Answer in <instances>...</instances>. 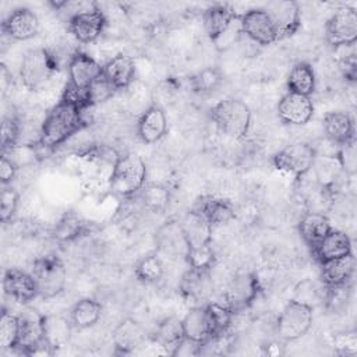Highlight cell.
Returning <instances> with one entry per match:
<instances>
[{"label":"cell","instance_id":"obj_14","mask_svg":"<svg viewBox=\"0 0 357 357\" xmlns=\"http://www.w3.org/2000/svg\"><path fill=\"white\" fill-rule=\"evenodd\" d=\"M314 114V105L310 96L287 92L278 103V117L289 126H303Z\"/></svg>","mask_w":357,"mask_h":357},{"label":"cell","instance_id":"obj_4","mask_svg":"<svg viewBox=\"0 0 357 357\" xmlns=\"http://www.w3.org/2000/svg\"><path fill=\"white\" fill-rule=\"evenodd\" d=\"M146 166L135 153L120 156L109 180L110 190L120 197H131L145 185Z\"/></svg>","mask_w":357,"mask_h":357},{"label":"cell","instance_id":"obj_36","mask_svg":"<svg viewBox=\"0 0 357 357\" xmlns=\"http://www.w3.org/2000/svg\"><path fill=\"white\" fill-rule=\"evenodd\" d=\"M205 307H206V314L211 325L212 337L229 332L231 325V318H233V312L230 311V308L219 303H209Z\"/></svg>","mask_w":357,"mask_h":357},{"label":"cell","instance_id":"obj_38","mask_svg":"<svg viewBox=\"0 0 357 357\" xmlns=\"http://www.w3.org/2000/svg\"><path fill=\"white\" fill-rule=\"evenodd\" d=\"M134 273H135L137 279H139L141 282L153 283V282L159 280L163 275V262L158 257V254L145 255L135 265Z\"/></svg>","mask_w":357,"mask_h":357},{"label":"cell","instance_id":"obj_39","mask_svg":"<svg viewBox=\"0 0 357 357\" xmlns=\"http://www.w3.org/2000/svg\"><path fill=\"white\" fill-rule=\"evenodd\" d=\"M222 79H223V77L218 68L208 67V68L201 70L195 75H192L190 82L195 92L206 95V93L213 92L222 84Z\"/></svg>","mask_w":357,"mask_h":357},{"label":"cell","instance_id":"obj_46","mask_svg":"<svg viewBox=\"0 0 357 357\" xmlns=\"http://www.w3.org/2000/svg\"><path fill=\"white\" fill-rule=\"evenodd\" d=\"M89 99H91V105H98L100 102H105L107 99H110L114 93V88L106 81V78L103 77V74L89 86Z\"/></svg>","mask_w":357,"mask_h":357},{"label":"cell","instance_id":"obj_33","mask_svg":"<svg viewBox=\"0 0 357 357\" xmlns=\"http://www.w3.org/2000/svg\"><path fill=\"white\" fill-rule=\"evenodd\" d=\"M102 314V305L95 298H82L77 301L70 311V321L74 328L85 329L95 325Z\"/></svg>","mask_w":357,"mask_h":357},{"label":"cell","instance_id":"obj_32","mask_svg":"<svg viewBox=\"0 0 357 357\" xmlns=\"http://www.w3.org/2000/svg\"><path fill=\"white\" fill-rule=\"evenodd\" d=\"M190 248L211 243L212 226L194 212H188L180 222Z\"/></svg>","mask_w":357,"mask_h":357},{"label":"cell","instance_id":"obj_20","mask_svg":"<svg viewBox=\"0 0 357 357\" xmlns=\"http://www.w3.org/2000/svg\"><path fill=\"white\" fill-rule=\"evenodd\" d=\"M135 71L137 67L134 60L124 53H119L103 66L102 74L106 81L117 91L127 89L134 84Z\"/></svg>","mask_w":357,"mask_h":357},{"label":"cell","instance_id":"obj_12","mask_svg":"<svg viewBox=\"0 0 357 357\" xmlns=\"http://www.w3.org/2000/svg\"><path fill=\"white\" fill-rule=\"evenodd\" d=\"M155 244L159 252L170 258H185L190 250L181 223L174 219L165 222L156 230Z\"/></svg>","mask_w":357,"mask_h":357},{"label":"cell","instance_id":"obj_23","mask_svg":"<svg viewBox=\"0 0 357 357\" xmlns=\"http://www.w3.org/2000/svg\"><path fill=\"white\" fill-rule=\"evenodd\" d=\"M354 268H356V259L350 252L347 255L321 262V276L326 287L337 286V284L347 283L351 279L354 273Z\"/></svg>","mask_w":357,"mask_h":357},{"label":"cell","instance_id":"obj_35","mask_svg":"<svg viewBox=\"0 0 357 357\" xmlns=\"http://www.w3.org/2000/svg\"><path fill=\"white\" fill-rule=\"evenodd\" d=\"M86 231V222L78 215L66 213L54 229V237L60 241H73Z\"/></svg>","mask_w":357,"mask_h":357},{"label":"cell","instance_id":"obj_18","mask_svg":"<svg viewBox=\"0 0 357 357\" xmlns=\"http://www.w3.org/2000/svg\"><path fill=\"white\" fill-rule=\"evenodd\" d=\"M167 131V119L165 110L156 105H149L138 117L137 132L144 144H155L165 137Z\"/></svg>","mask_w":357,"mask_h":357},{"label":"cell","instance_id":"obj_37","mask_svg":"<svg viewBox=\"0 0 357 357\" xmlns=\"http://www.w3.org/2000/svg\"><path fill=\"white\" fill-rule=\"evenodd\" d=\"M20 337V321L18 315H14L6 310L0 318V349L11 350L17 349Z\"/></svg>","mask_w":357,"mask_h":357},{"label":"cell","instance_id":"obj_17","mask_svg":"<svg viewBox=\"0 0 357 357\" xmlns=\"http://www.w3.org/2000/svg\"><path fill=\"white\" fill-rule=\"evenodd\" d=\"M3 290L17 303H29L36 296H39L33 275L17 268H10L4 272Z\"/></svg>","mask_w":357,"mask_h":357},{"label":"cell","instance_id":"obj_6","mask_svg":"<svg viewBox=\"0 0 357 357\" xmlns=\"http://www.w3.org/2000/svg\"><path fill=\"white\" fill-rule=\"evenodd\" d=\"M312 324V307L290 300L282 310L276 331L280 339L291 342L304 336Z\"/></svg>","mask_w":357,"mask_h":357},{"label":"cell","instance_id":"obj_9","mask_svg":"<svg viewBox=\"0 0 357 357\" xmlns=\"http://www.w3.org/2000/svg\"><path fill=\"white\" fill-rule=\"evenodd\" d=\"M241 33L259 46L278 40L276 28L265 8H252L238 15Z\"/></svg>","mask_w":357,"mask_h":357},{"label":"cell","instance_id":"obj_43","mask_svg":"<svg viewBox=\"0 0 357 357\" xmlns=\"http://www.w3.org/2000/svg\"><path fill=\"white\" fill-rule=\"evenodd\" d=\"M20 195L11 185H3L0 194V220L7 223L14 216L18 206Z\"/></svg>","mask_w":357,"mask_h":357},{"label":"cell","instance_id":"obj_11","mask_svg":"<svg viewBox=\"0 0 357 357\" xmlns=\"http://www.w3.org/2000/svg\"><path fill=\"white\" fill-rule=\"evenodd\" d=\"M106 22L103 11L93 4L91 8L71 17L67 21V29L79 43H92L102 35Z\"/></svg>","mask_w":357,"mask_h":357},{"label":"cell","instance_id":"obj_34","mask_svg":"<svg viewBox=\"0 0 357 357\" xmlns=\"http://www.w3.org/2000/svg\"><path fill=\"white\" fill-rule=\"evenodd\" d=\"M139 199L142 202V206L146 211L153 212V213H159V212H163L167 208L170 194H169V190L165 185L151 183V184H145L139 190Z\"/></svg>","mask_w":357,"mask_h":357},{"label":"cell","instance_id":"obj_28","mask_svg":"<svg viewBox=\"0 0 357 357\" xmlns=\"http://www.w3.org/2000/svg\"><path fill=\"white\" fill-rule=\"evenodd\" d=\"M71 329L73 324L70 318L59 314L43 315V340L53 351L70 340Z\"/></svg>","mask_w":357,"mask_h":357},{"label":"cell","instance_id":"obj_41","mask_svg":"<svg viewBox=\"0 0 357 357\" xmlns=\"http://www.w3.org/2000/svg\"><path fill=\"white\" fill-rule=\"evenodd\" d=\"M20 131H21L20 116L10 114V116L3 117V121H1V149H3V153L18 144Z\"/></svg>","mask_w":357,"mask_h":357},{"label":"cell","instance_id":"obj_48","mask_svg":"<svg viewBox=\"0 0 357 357\" xmlns=\"http://www.w3.org/2000/svg\"><path fill=\"white\" fill-rule=\"evenodd\" d=\"M17 170L18 167L15 166V163L7 158L6 155H1V162H0V181H1V185H7L10 184L15 174H17Z\"/></svg>","mask_w":357,"mask_h":357},{"label":"cell","instance_id":"obj_27","mask_svg":"<svg viewBox=\"0 0 357 357\" xmlns=\"http://www.w3.org/2000/svg\"><path fill=\"white\" fill-rule=\"evenodd\" d=\"M238 14H236L229 6H212L205 10L202 15L204 28L211 40H216L220 35H223L231 24L237 20Z\"/></svg>","mask_w":357,"mask_h":357},{"label":"cell","instance_id":"obj_31","mask_svg":"<svg viewBox=\"0 0 357 357\" xmlns=\"http://www.w3.org/2000/svg\"><path fill=\"white\" fill-rule=\"evenodd\" d=\"M315 73L311 64L300 61L293 66L287 77L289 92L310 96L315 89Z\"/></svg>","mask_w":357,"mask_h":357},{"label":"cell","instance_id":"obj_24","mask_svg":"<svg viewBox=\"0 0 357 357\" xmlns=\"http://www.w3.org/2000/svg\"><path fill=\"white\" fill-rule=\"evenodd\" d=\"M184 340L185 336L183 322L176 317H169L163 319L153 333V342L170 354H176L183 346Z\"/></svg>","mask_w":357,"mask_h":357},{"label":"cell","instance_id":"obj_30","mask_svg":"<svg viewBox=\"0 0 357 357\" xmlns=\"http://www.w3.org/2000/svg\"><path fill=\"white\" fill-rule=\"evenodd\" d=\"M331 229L329 219L324 213L318 212L305 213L298 223L301 237L312 248L331 231Z\"/></svg>","mask_w":357,"mask_h":357},{"label":"cell","instance_id":"obj_47","mask_svg":"<svg viewBox=\"0 0 357 357\" xmlns=\"http://www.w3.org/2000/svg\"><path fill=\"white\" fill-rule=\"evenodd\" d=\"M307 286H308V287L305 289L304 282L300 283V284L297 286V289H296V297H294L293 300L300 301V303H303V304H307V305L312 307V305H311V301H312V303H314V301H318V291L315 290L314 284H312L311 282H308V280H307Z\"/></svg>","mask_w":357,"mask_h":357},{"label":"cell","instance_id":"obj_8","mask_svg":"<svg viewBox=\"0 0 357 357\" xmlns=\"http://www.w3.org/2000/svg\"><path fill=\"white\" fill-rule=\"evenodd\" d=\"M326 40L333 47H343L356 43L357 39V13L351 7L336 10L325 26Z\"/></svg>","mask_w":357,"mask_h":357},{"label":"cell","instance_id":"obj_3","mask_svg":"<svg viewBox=\"0 0 357 357\" xmlns=\"http://www.w3.org/2000/svg\"><path fill=\"white\" fill-rule=\"evenodd\" d=\"M56 70L57 61L47 49H32L22 57L20 78L26 89L40 91L52 81Z\"/></svg>","mask_w":357,"mask_h":357},{"label":"cell","instance_id":"obj_10","mask_svg":"<svg viewBox=\"0 0 357 357\" xmlns=\"http://www.w3.org/2000/svg\"><path fill=\"white\" fill-rule=\"evenodd\" d=\"M261 291V284L258 276L252 272H243L234 276L225 293V300L230 311L234 314L237 311L245 310L251 305Z\"/></svg>","mask_w":357,"mask_h":357},{"label":"cell","instance_id":"obj_45","mask_svg":"<svg viewBox=\"0 0 357 357\" xmlns=\"http://www.w3.org/2000/svg\"><path fill=\"white\" fill-rule=\"evenodd\" d=\"M326 304L332 310H339L344 307L350 300V284L343 283L337 286H329L326 287Z\"/></svg>","mask_w":357,"mask_h":357},{"label":"cell","instance_id":"obj_42","mask_svg":"<svg viewBox=\"0 0 357 357\" xmlns=\"http://www.w3.org/2000/svg\"><path fill=\"white\" fill-rule=\"evenodd\" d=\"M336 159L340 165L342 172L353 176L357 170V156H356V139H350L344 144L337 145Z\"/></svg>","mask_w":357,"mask_h":357},{"label":"cell","instance_id":"obj_25","mask_svg":"<svg viewBox=\"0 0 357 357\" xmlns=\"http://www.w3.org/2000/svg\"><path fill=\"white\" fill-rule=\"evenodd\" d=\"M145 339H146L145 329L142 328L141 324H138L131 318L121 321L113 331L114 347L123 354L130 353L134 349L139 347L145 342Z\"/></svg>","mask_w":357,"mask_h":357},{"label":"cell","instance_id":"obj_2","mask_svg":"<svg viewBox=\"0 0 357 357\" xmlns=\"http://www.w3.org/2000/svg\"><path fill=\"white\" fill-rule=\"evenodd\" d=\"M211 119L216 127L233 139H241L251 124L250 107L234 98H226L211 109Z\"/></svg>","mask_w":357,"mask_h":357},{"label":"cell","instance_id":"obj_19","mask_svg":"<svg viewBox=\"0 0 357 357\" xmlns=\"http://www.w3.org/2000/svg\"><path fill=\"white\" fill-rule=\"evenodd\" d=\"M3 32L14 40H28L38 33V15L25 7L17 8L8 14L1 24Z\"/></svg>","mask_w":357,"mask_h":357},{"label":"cell","instance_id":"obj_15","mask_svg":"<svg viewBox=\"0 0 357 357\" xmlns=\"http://www.w3.org/2000/svg\"><path fill=\"white\" fill-rule=\"evenodd\" d=\"M265 11L276 28L278 39L291 36L301 25L300 7L296 1H273L268 4Z\"/></svg>","mask_w":357,"mask_h":357},{"label":"cell","instance_id":"obj_44","mask_svg":"<svg viewBox=\"0 0 357 357\" xmlns=\"http://www.w3.org/2000/svg\"><path fill=\"white\" fill-rule=\"evenodd\" d=\"M333 349L342 356H356L357 354V333L354 331H347L336 333L333 336Z\"/></svg>","mask_w":357,"mask_h":357},{"label":"cell","instance_id":"obj_40","mask_svg":"<svg viewBox=\"0 0 357 357\" xmlns=\"http://www.w3.org/2000/svg\"><path fill=\"white\" fill-rule=\"evenodd\" d=\"M185 261L188 266L192 269H201V271L211 269L215 262V252L211 243L191 247L188 250Z\"/></svg>","mask_w":357,"mask_h":357},{"label":"cell","instance_id":"obj_16","mask_svg":"<svg viewBox=\"0 0 357 357\" xmlns=\"http://www.w3.org/2000/svg\"><path fill=\"white\" fill-rule=\"evenodd\" d=\"M68 82L81 89L89 86L102 75L103 66L84 52H75L68 61Z\"/></svg>","mask_w":357,"mask_h":357},{"label":"cell","instance_id":"obj_5","mask_svg":"<svg viewBox=\"0 0 357 357\" xmlns=\"http://www.w3.org/2000/svg\"><path fill=\"white\" fill-rule=\"evenodd\" d=\"M32 275L36 280L39 296L43 298L57 296L64 289L67 280L64 264L56 255H45L35 259Z\"/></svg>","mask_w":357,"mask_h":357},{"label":"cell","instance_id":"obj_21","mask_svg":"<svg viewBox=\"0 0 357 357\" xmlns=\"http://www.w3.org/2000/svg\"><path fill=\"white\" fill-rule=\"evenodd\" d=\"M211 269H192L190 268L181 278L180 290L181 294L190 301H204L212 293Z\"/></svg>","mask_w":357,"mask_h":357},{"label":"cell","instance_id":"obj_1","mask_svg":"<svg viewBox=\"0 0 357 357\" xmlns=\"http://www.w3.org/2000/svg\"><path fill=\"white\" fill-rule=\"evenodd\" d=\"M84 126L82 110L64 100H59L45 113L39 145L45 148H56L78 132Z\"/></svg>","mask_w":357,"mask_h":357},{"label":"cell","instance_id":"obj_29","mask_svg":"<svg viewBox=\"0 0 357 357\" xmlns=\"http://www.w3.org/2000/svg\"><path fill=\"white\" fill-rule=\"evenodd\" d=\"M324 130L326 137L336 145L354 138V126L346 112H331L324 117Z\"/></svg>","mask_w":357,"mask_h":357},{"label":"cell","instance_id":"obj_7","mask_svg":"<svg viewBox=\"0 0 357 357\" xmlns=\"http://www.w3.org/2000/svg\"><path fill=\"white\" fill-rule=\"evenodd\" d=\"M315 159L317 152L312 145L307 142H293L279 151L272 162L278 170L296 177H303L312 169Z\"/></svg>","mask_w":357,"mask_h":357},{"label":"cell","instance_id":"obj_22","mask_svg":"<svg viewBox=\"0 0 357 357\" xmlns=\"http://www.w3.org/2000/svg\"><path fill=\"white\" fill-rule=\"evenodd\" d=\"M181 322H183L184 336L191 343L201 346L212 337L211 325H209L205 305L191 308L185 314V317L181 319Z\"/></svg>","mask_w":357,"mask_h":357},{"label":"cell","instance_id":"obj_13","mask_svg":"<svg viewBox=\"0 0 357 357\" xmlns=\"http://www.w3.org/2000/svg\"><path fill=\"white\" fill-rule=\"evenodd\" d=\"M190 211L201 216L212 227L218 225H226L236 216L234 206L229 199L213 195L198 197Z\"/></svg>","mask_w":357,"mask_h":357},{"label":"cell","instance_id":"obj_26","mask_svg":"<svg viewBox=\"0 0 357 357\" xmlns=\"http://www.w3.org/2000/svg\"><path fill=\"white\" fill-rule=\"evenodd\" d=\"M317 259L319 262L343 257L351 252V241L349 236L342 230H333L331 231L312 248Z\"/></svg>","mask_w":357,"mask_h":357}]
</instances>
